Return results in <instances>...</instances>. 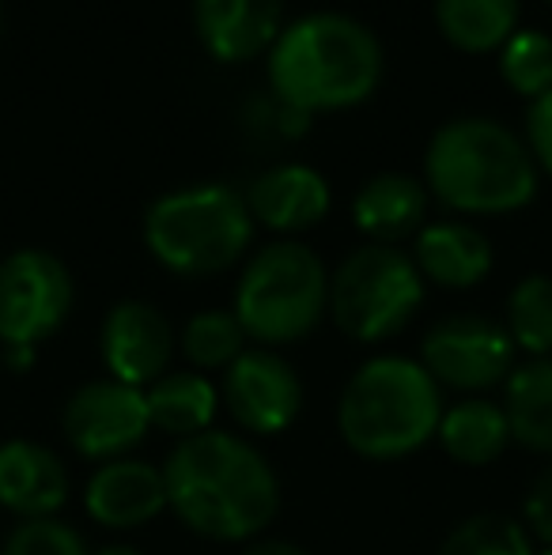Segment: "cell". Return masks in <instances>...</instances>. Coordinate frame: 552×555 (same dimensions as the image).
Segmentation results:
<instances>
[{"instance_id":"6da1fadb","label":"cell","mask_w":552,"mask_h":555,"mask_svg":"<svg viewBox=\"0 0 552 555\" xmlns=\"http://www.w3.org/2000/svg\"><path fill=\"white\" fill-rule=\"evenodd\" d=\"M167 511L190 533L246 544L266 533L280 511V480L266 453L231 431L182 439L163 461Z\"/></svg>"},{"instance_id":"7a4b0ae2","label":"cell","mask_w":552,"mask_h":555,"mask_svg":"<svg viewBox=\"0 0 552 555\" xmlns=\"http://www.w3.org/2000/svg\"><path fill=\"white\" fill-rule=\"evenodd\" d=\"M383 46L345 12H310L280 30L269 50V83L280 106L303 114L348 111L375 95Z\"/></svg>"},{"instance_id":"3957f363","label":"cell","mask_w":552,"mask_h":555,"mask_svg":"<svg viewBox=\"0 0 552 555\" xmlns=\"http://www.w3.org/2000/svg\"><path fill=\"white\" fill-rule=\"evenodd\" d=\"M541 170L526 140L492 117H454L439 125L424 152V185L462 216L523 212L538 197Z\"/></svg>"},{"instance_id":"277c9868","label":"cell","mask_w":552,"mask_h":555,"mask_svg":"<svg viewBox=\"0 0 552 555\" xmlns=\"http://www.w3.org/2000/svg\"><path fill=\"white\" fill-rule=\"evenodd\" d=\"M442 389L409 356H375L352 371L337 401V431L363 461H401L435 439Z\"/></svg>"},{"instance_id":"5b68a950","label":"cell","mask_w":552,"mask_h":555,"mask_svg":"<svg viewBox=\"0 0 552 555\" xmlns=\"http://www.w3.org/2000/svg\"><path fill=\"white\" fill-rule=\"evenodd\" d=\"M254 216L231 185H185L163 193L144 212V246L167 272L185 280L228 272L254 242Z\"/></svg>"},{"instance_id":"8992f818","label":"cell","mask_w":552,"mask_h":555,"mask_svg":"<svg viewBox=\"0 0 552 555\" xmlns=\"http://www.w3.org/2000/svg\"><path fill=\"white\" fill-rule=\"evenodd\" d=\"M231 314L246 340H258L261 348L303 340L330 314V269L307 242H269L246 261Z\"/></svg>"},{"instance_id":"52a82bcc","label":"cell","mask_w":552,"mask_h":555,"mask_svg":"<svg viewBox=\"0 0 552 555\" xmlns=\"http://www.w3.org/2000/svg\"><path fill=\"white\" fill-rule=\"evenodd\" d=\"M424 302V276L398 246L352 249L330 276V318L348 340L383 344L416 318Z\"/></svg>"},{"instance_id":"ba28073f","label":"cell","mask_w":552,"mask_h":555,"mask_svg":"<svg viewBox=\"0 0 552 555\" xmlns=\"http://www.w3.org/2000/svg\"><path fill=\"white\" fill-rule=\"evenodd\" d=\"M73 314V272L50 249H15L0 261V344L35 348Z\"/></svg>"},{"instance_id":"9c48e42d","label":"cell","mask_w":552,"mask_h":555,"mask_svg":"<svg viewBox=\"0 0 552 555\" xmlns=\"http://www.w3.org/2000/svg\"><path fill=\"white\" fill-rule=\"evenodd\" d=\"M515 340L485 314H450L435 322L420 340V366L435 378V386L458 393H485L503 386L515 371Z\"/></svg>"},{"instance_id":"30bf717a","label":"cell","mask_w":552,"mask_h":555,"mask_svg":"<svg viewBox=\"0 0 552 555\" xmlns=\"http://www.w3.org/2000/svg\"><path fill=\"white\" fill-rule=\"evenodd\" d=\"M61 431H65L68 446L88 461L129 457V450L144 442V435L152 431L144 389H133L114 378L84 382L65 401Z\"/></svg>"},{"instance_id":"8fae6325","label":"cell","mask_w":552,"mask_h":555,"mask_svg":"<svg viewBox=\"0 0 552 555\" xmlns=\"http://www.w3.org/2000/svg\"><path fill=\"white\" fill-rule=\"evenodd\" d=\"M220 401L251 435H280L303 412V382L273 348H246L223 371Z\"/></svg>"},{"instance_id":"7c38bea8","label":"cell","mask_w":552,"mask_h":555,"mask_svg":"<svg viewBox=\"0 0 552 555\" xmlns=\"http://www.w3.org/2000/svg\"><path fill=\"white\" fill-rule=\"evenodd\" d=\"M99 356L114 382L147 389L167 374L175 356V330L159 307L144 299H121L103 318Z\"/></svg>"},{"instance_id":"4fadbf2b","label":"cell","mask_w":552,"mask_h":555,"mask_svg":"<svg viewBox=\"0 0 552 555\" xmlns=\"http://www.w3.org/2000/svg\"><path fill=\"white\" fill-rule=\"evenodd\" d=\"M193 30L220 65H243L273 50L284 30L280 0H193Z\"/></svg>"},{"instance_id":"5bb4252c","label":"cell","mask_w":552,"mask_h":555,"mask_svg":"<svg viewBox=\"0 0 552 555\" xmlns=\"http://www.w3.org/2000/svg\"><path fill=\"white\" fill-rule=\"evenodd\" d=\"M84 511L106 529H140L167 511L163 468L152 461H103L84 488Z\"/></svg>"},{"instance_id":"9a60e30c","label":"cell","mask_w":552,"mask_h":555,"mask_svg":"<svg viewBox=\"0 0 552 555\" xmlns=\"http://www.w3.org/2000/svg\"><path fill=\"white\" fill-rule=\"evenodd\" d=\"M68 503V468L50 446L8 439L0 446V506L23 521L57 518Z\"/></svg>"},{"instance_id":"2e32d148","label":"cell","mask_w":552,"mask_h":555,"mask_svg":"<svg viewBox=\"0 0 552 555\" xmlns=\"http://www.w3.org/2000/svg\"><path fill=\"white\" fill-rule=\"evenodd\" d=\"M254 223L277 234H299L330 212V182L307 163H280L261 170L243 193Z\"/></svg>"},{"instance_id":"e0dca14e","label":"cell","mask_w":552,"mask_h":555,"mask_svg":"<svg viewBox=\"0 0 552 555\" xmlns=\"http://www.w3.org/2000/svg\"><path fill=\"white\" fill-rule=\"evenodd\" d=\"M413 264L432 284L465 292L492 272V242L473 223H427L416 231Z\"/></svg>"},{"instance_id":"ac0fdd59","label":"cell","mask_w":552,"mask_h":555,"mask_svg":"<svg viewBox=\"0 0 552 555\" xmlns=\"http://www.w3.org/2000/svg\"><path fill=\"white\" fill-rule=\"evenodd\" d=\"M427 216V185L413 175L383 170L360 185L352 197V223L378 246H398L406 234H416Z\"/></svg>"},{"instance_id":"d6986e66","label":"cell","mask_w":552,"mask_h":555,"mask_svg":"<svg viewBox=\"0 0 552 555\" xmlns=\"http://www.w3.org/2000/svg\"><path fill=\"white\" fill-rule=\"evenodd\" d=\"M435 439H439L450 461L465 468L496 465L508 453V446L515 442L503 404L488 401V397H465L454 409H442Z\"/></svg>"},{"instance_id":"ffe728a7","label":"cell","mask_w":552,"mask_h":555,"mask_svg":"<svg viewBox=\"0 0 552 555\" xmlns=\"http://www.w3.org/2000/svg\"><path fill=\"white\" fill-rule=\"evenodd\" d=\"M147 420L170 439H193V435L213 431L216 409H220V389L201 371H167L159 382L144 389Z\"/></svg>"},{"instance_id":"44dd1931","label":"cell","mask_w":552,"mask_h":555,"mask_svg":"<svg viewBox=\"0 0 552 555\" xmlns=\"http://www.w3.org/2000/svg\"><path fill=\"white\" fill-rule=\"evenodd\" d=\"M503 412L511 439L534 453L552 457V356L515 366L503 382Z\"/></svg>"},{"instance_id":"7402d4cb","label":"cell","mask_w":552,"mask_h":555,"mask_svg":"<svg viewBox=\"0 0 552 555\" xmlns=\"http://www.w3.org/2000/svg\"><path fill=\"white\" fill-rule=\"evenodd\" d=\"M523 0H435V23L442 38L462 53L503 50L518 30Z\"/></svg>"},{"instance_id":"603a6c76","label":"cell","mask_w":552,"mask_h":555,"mask_svg":"<svg viewBox=\"0 0 552 555\" xmlns=\"http://www.w3.org/2000/svg\"><path fill=\"white\" fill-rule=\"evenodd\" d=\"M503 330L515 340V348L530 359L552 356V276L534 272L511 287Z\"/></svg>"},{"instance_id":"cb8c5ba5","label":"cell","mask_w":552,"mask_h":555,"mask_svg":"<svg viewBox=\"0 0 552 555\" xmlns=\"http://www.w3.org/2000/svg\"><path fill=\"white\" fill-rule=\"evenodd\" d=\"M178 348L193 371H228L246 351V333L231 310H201L185 322Z\"/></svg>"},{"instance_id":"d4e9b609","label":"cell","mask_w":552,"mask_h":555,"mask_svg":"<svg viewBox=\"0 0 552 555\" xmlns=\"http://www.w3.org/2000/svg\"><path fill=\"white\" fill-rule=\"evenodd\" d=\"M500 76L515 95L541 99L552 91V35L518 27L500 50Z\"/></svg>"},{"instance_id":"484cf974","label":"cell","mask_w":552,"mask_h":555,"mask_svg":"<svg viewBox=\"0 0 552 555\" xmlns=\"http://www.w3.org/2000/svg\"><path fill=\"white\" fill-rule=\"evenodd\" d=\"M439 555H534V544L523 521L508 514H473L450 529Z\"/></svg>"},{"instance_id":"4316f807","label":"cell","mask_w":552,"mask_h":555,"mask_svg":"<svg viewBox=\"0 0 552 555\" xmlns=\"http://www.w3.org/2000/svg\"><path fill=\"white\" fill-rule=\"evenodd\" d=\"M0 555H91L84 537L57 518L20 521L0 544Z\"/></svg>"},{"instance_id":"83f0119b","label":"cell","mask_w":552,"mask_h":555,"mask_svg":"<svg viewBox=\"0 0 552 555\" xmlns=\"http://www.w3.org/2000/svg\"><path fill=\"white\" fill-rule=\"evenodd\" d=\"M523 521H526V533L538 537L545 548H552V465H545L534 476L523 503Z\"/></svg>"},{"instance_id":"f1b7e54d","label":"cell","mask_w":552,"mask_h":555,"mask_svg":"<svg viewBox=\"0 0 552 555\" xmlns=\"http://www.w3.org/2000/svg\"><path fill=\"white\" fill-rule=\"evenodd\" d=\"M526 147H530L538 170H545L552 178V91L530 103V114H526Z\"/></svg>"},{"instance_id":"f546056e","label":"cell","mask_w":552,"mask_h":555,"mask_svg":"<svg viewBox=\"0 0 552 555\" xmlns=\"http://www.w3.org/2000/svg\"><path fill=\"white\" fill-rule=\"evenodd\" d=\"M239 555H310V552L299 548V544H292V541H254V544H246Z\"/></svg>"},{"instance_id":"4dcf8cb0","label":"cell","mask_w":552,"mask_h":555,"mask_svg":"<svg viewBox=\"0 0 552 555\" xmlns=\"http://www.w3.org/2000/svg\"><path fill=\"white\" fill-rule=\"evenodd\" d=\"M35 359H38L35 348H4V363L12 366L15 374H23L27 366H35Z\"/></svg>"},{"instance_id":"1f68e13d","label":"cell","mask_w":552,"mask_h":555,"mask_svg":"<svg viewBox=\"0 0 552 555\" xmlns=\"http://www.w3.org/2000/svg\"><path fill=\"white\" fill-rule=\"evenodd\" d=\"M95 555H144V552L133 548V544H106V548H99Z\"/></svg>"},{"instance_id":"d6a6232c","label":"cell","mask_w":552,"mask_h":555,"mask_svg":"<svg viewBox=\"0 0 552 555\" xmlns=\"http://www.w3.org/2000/svg\"><path fill=\"white\" fill-rule=\"evenodd\" d=\"M0 30H4V0H0Z\"/></svg>"},{"instance_id":"836d02e7","label":"cell","mask_w":552,"mask_h":555,"mask_svg":"<svg viewBox=\"0 0 552 555\" xmlns=\"http://www.w3.org/2000/svg\"><path fill=\"white\" fill-rule=\"evenodd\" d=\"M534 555H552V548H541V552H534Z\"/></svg>"},{"instance_id":"e575fe53","label":"cell","mask_w":552,"mask_h":555,"mask_svg":"<svg viewBox=\"0 0 552 555\" xmlns=\"http://www.w3.org/2000/svg\"><path fill=\"white\" fill-rule=\"evenodd\" d=\"M545 4H552V0H545Z\"/></svg>"}]
</instances>
